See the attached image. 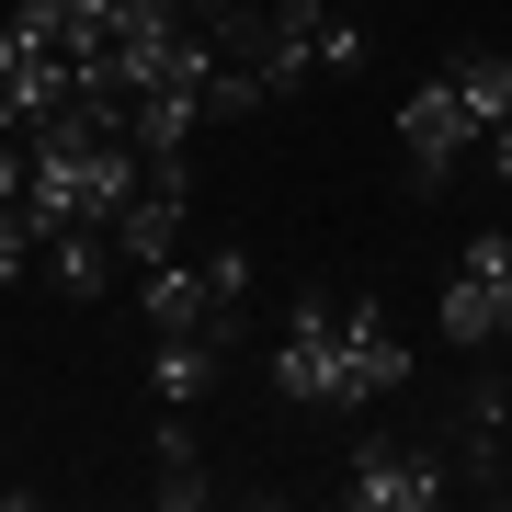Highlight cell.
<instances>
[{"mask_svg":"<svg viewBox=\"0 0 512 512\" xmlns=\"http://www.w3.org/2000/svg\"><path fill=\"white\" fill-rule=\"evenodd\" d=\"M137 308H148V330H205V342H228V330H239V308L205 285V262H183V251L137 274Z\"/></svg>","mask_w":512,"mask_h":512,"instance_id":"8992f818","label":"cell"},{"mask_svg":"<svg viewBox=\"0 0 512 512\" xmlns=\"http://www.w3.org/2000/svg\"><path fill=\"white\" fill-rule=\"evenodd\" d=\"M478 148H490V171L512 183V126H478Z\"/></svg>","mask_w":512,"mask_h":512,"instance_id":"2e32d148","label":"cell"},{"mask_svg":"<svg viewBox=\"0 0 512 512\" xmlns=\"http://www.w3.org/2000/svg\"><path fill=\"white\" fill-rule=\"evenodd\" d=\"M23 194V126H0V205Z\"/></svg>","mask_w":512,"mask_h":512,"instance_id":"9a60e30c","label":"cell"},{"mask_svg":"<svg viewBox=\"0 0 512 512\" xmlns=\"http://www.w3.org/2000/svg\"><path fill=\"white\" fill-rule=\"evenodd\" d=\"M444 342H501V308H512V239L501 228H478L467 251H456V274H444Z\"/></svg>","mask_w":512,"mask_h":512,"instance_id":"7a4b0ae2","label":"cell"},{"mask_svg":"<svg viewBox=\"0 0 512 512\" xmlns=\"http://www.w3.org/2000/svg\"><path fill=\"white\" fill-rule=\"evenodd\" d=\"M274 387L308 399V410L342 399V308H330V296H296V319H285V342H274Z\"/></svg>","mask_w":512,"mask_h":512,"instance_id":"5b68a950","label":"cell"},{"mask_svg":"<svg viewBox=\"0 0 512 512\" xmlns=\"http://www.w3.org/2000/svg\"><path fill=\"white\" fill-rule=\"evenodd\" d=\"M217 353L228 342H205V330H148V387H160V410H194L205 387H217Z\"/></svg>","mask_w":512,"mask_h":512,"instance_id":"ba28073f","label":"cell"},{"mask_svg":"<svg viewBox=\"0 0 512 512\" xmlns=\"http://www.w3.org/2000/svg\"><path fill=\"white\" fill-rule=\"evenodd\" d=\"M342 501L353 512H433L444 501V456H433V444H353Z\"/></svg>","mask_w":512,"mask_h":512,"instance_id":"277c9868","label":"cell"},{"mask_svg":"<svg viewBox=\"0 0 512 512\" xmlns=\"http://www.w3.org/2000/svg\"><path fill=\"white\" fill-rule=\"evenodd\" d=\"M501 342H512V308H501Z\"/></svg>","mask_w":512,"mask_h":512,"instance_id":"e0dca14e","label":"cell"},{"mask_svg":"<svg viewBox=\"0 0 512 512\" xmlns=\"http://www.w3.org/2000/svg\"><path fill=\"white\" fill-rule=\"evenodd\" d=\"M387 387H410V342L376 308H342V399H387Z\"/></svg>","mask_w":512,"mask_h":512,"instance_id":"52a82bcc","label":"cell"},{"mask_svg":"<svg viewBox=\"0 0 512 512\" xmlns=\"http://www.w3.org/2000/svg\"><path fill=\"white\" fill-rule=\"evenodd\" d=\"M35 251H46V239H35V228H23V217H12V205H0V285H23V274H35Z\"/></svg>","mask_w":512,"mask_h":512,"instance_id":"4fadbf2b","label":"cell"},{"mask_svg":"<svg viewBox=\"0 0 512 512\" xmlns=\"http://www.w3.org/2000/svg\"><path fill=\"white\" fill-rule=\"evenodd\" d=\"M444 92H456L478 126H512V57L501 46H456L444 57Z\"/></svg>","mask_w":512,"mask_h":512,"instance_id":"8fae6325","label":"cell"},{"mask_svg":"<svg viewBox=\"0 0 512 512\" xmlns=\"http://www.w3.org/2000/svg\"><path fill=\"white\" fill-rule=\"evenodd\" d=\"M194 126H205L194 92H137V103H126V148H137V160H183Z\"/></svg>","mask_w":512,"mask_h":512,"instance_id":"30bf717a","label":"cell"},{"mask_svg":"<svg viewBox=\"0 0 512 512\" xmlns=\"http://www.w3.org/2000/svg\"><path fill=\"white\" fill-rule=\"evenodd\" d=\"M35 274H46L57 296H103V285H114V239H103V228H46Z\"/></svg>","mask_w":512,"mask_h":512,"instance_id":"9c48e42d","label":"cell"},{"mask_svg":"<svg viewBox=\"0 0 512 512\" xmlns=\"http://www.w3.org/2000/svg\"><path fill=\"white\" fill-rule=\"evenodd\" d=\"M148 467H160V478H148V490H160L171 512H194L205 490H217V478H205V444L183 433V410H171V421H160V444H148Z\"/></svg>","mask_w":512,"mask_h":512,"instance_id":"7c38bea8","label":"cell"},{"mask_svg":"<svg viewBox=\"0 0 512 512\" xmlns=\"http://www.w3.org/2000/svg\"><path fill=\"white\" fill-rule=\"evenodd\" d=\"M205 285L239 308V296H251V251H239V239H217V251H205Z\"/></svg>","mask_w":512,"mask_h":512,"instance_id":"5bb4252c","label":"cell"},{"mask_svg":"<svg viewBox=\"0 0 512 512\" xmlns=\"http://www.w3.org/2000/svg\"><path fill=\"white\" fill-rule=\"evenodd\" d=\"M467 148H478V114H467L456 92H444V69H433V80H421V92L399 103V171H410L421 194H433L444 171L467 160Z\"/></svg>","mask_w":512,"mask_h":512,"instance_id":"3957f363","label":"cell"},{"mask_svg":"<svg viewBox=\"0 0 512 512\" xmlns=\"http://www.w3.org/2000/svg\"><path fill=\"white\" fill-rule=\"evenodd\" d=\"M239 57H251L262 103H274V92H308V80H353V69L376 57V35L342 12V0H262Z\"/></svg>","mask_w":512,"mask_h":512,"instance_id":"6da1fadb","label":"cell"}]
</instances>
